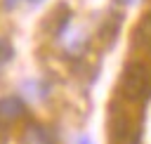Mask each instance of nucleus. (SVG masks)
I'll list each match as a JSON object with an SVG mask.
<instances>
[{"mask_svg":"<svg viewBox=\"0 0 151 144\" xmlns=\"http://www.w3.org/2000/svg\"><path fill=\"white\" fill-rule=\"evenodd\" d=\"M123 92L132 102H144L151 97V71L144 64H130L123 73Z\"/></svg>","mask_w":151,"mask_h":144,"instance_id":"f257e3e1","label":"nucleus"},{"mask_svg":"<svg viewBox=\"0 0 151 144\" xmlns=\"http://www.w3.org/2000/svg\"><path fill=\"white\" fill-rule=\"evenodd\" d=\"M21 111H24V104H21L19 97L9 94V97H2V99H0V118H2V120H12V118H17Z\"/></svg>","mask_w":151,"mask_h":144,"instance_id":"f03ea898","label":"nucleus"},{"mask_svg":"<svg viewBox=\"0 0 151 144\" xmlns=\"http://www.w3.org/2000/svg\"><path fill=\"white\" fill-rule=\"evenodd\" d=\"M14 57V50H12V45H9V40H5V38H0V66H5L9 59Z\"/></svg>","mask_w":151,"mask_h":144,"instance_id":"7ed1b4c3","label":"nucleus"},{"mask_svg":"<svg viewBox=\"0 0 151 144\" xmlns=\"http://www.w3.org/2000/svg\"><path fill=\"white\" fill-rule=\"evenodd\" d=\"M80 144H90V142H87V139H80Z\"/></svg>","mask_w":151,"mask_h":144,"instance_id":"20e7f679","label":"nucleus"}]
</instances>
